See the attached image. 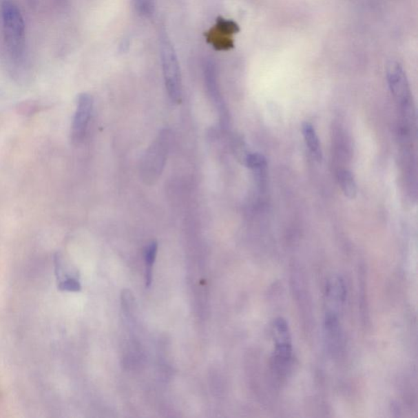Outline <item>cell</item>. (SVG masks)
<instances>
[{
    "mask_svg": "<svg viewBox=\"0 0 418 418\" xmlns=\"http://www.w3.org/2000/svg\"><path fill=\"white\" fill-rule=\"evenodd\" d=\"M160 56L167 91L171 100L178 103L182 99L181 72L174 48L164 33L160 36Z\"/></svg>",
    "mask_w": 418,
    "mask_h": 418,
    "instance_id": "1",
    "label": "cell"
},
{
    "mask_svg": "<svg viewBox=\"0 0 418 418\" xmlns=\"http://www.w3.org/2000/svg\"><path fill=\"white\" fill-rule=\"evenodd\" d=\"M2 19L4 39L11 54L19 56L25 46V23L19 7L14 3L6 1L2 4Z\"/></svg>",
    "mask_w": 418,
    "mask_h": 418,
    "instance_id": "2",
    "label": "cell"
},
{
    "mask_svg": "<svg viewBox=\"0 0 418 418\" xmlns=\"http://www.w3.org/2000/svg\"><path fill=\"white\" fill-rule=\"evenodd\" d=\"M386 74L391 94L401 107L404 116L411 120L413 116L412 94L406 72L401 65L393 61L387 67Z\"/></svg>",
    "mask_w": 418,
    "mask_h": 418,
    "instance_id": "3",
    "label": "cell"
},
{
    "mask_svg": "<svg viewBox=\"0 0 418 418\" xmlns=\"http://www.w3.org/2000/svg\"><path fill=\"white\" fill-rule=\"evenodd\" d=\"M169 134L168 132L161 133L153 146L149 148L146 158H145L144 174L147 176V180L156 179L161 174L162 169L164 168L166 156L168 155L169 144Z\"/></svg>",
    "mask_w": 418,
    "mask_h": 418,
    "instance_id": "4",
    "label": "cell"
},
{
    "mask_svg": "<svg viewBox=\"0 0 418 418\" xmlns=\"http://www.w3.org/2000/svg\"><path fill=\"white\" fill-rule=\"evenodd\" d=\"M94 100L89 94H79L77 99L76 112L74 113L72 126V135L74 142L83 140L86 133L92 111Z\"/></svg>",
    "mask_w": 418,
    "mask_h": 418,
    "instance_id": "5",
    "label": "cell"
},
{
    "mask_svg": "<svg viewBox=\"0 0 418 418\" xmlns=\"http://www.w3.org/2000/svg\"><path fill=\"white\" fill-rule=\"evenodd\" d=\"M238 32L239 28L234 21L220 17L207 34V39L216 50H228L233 47V34Z\"/></svg>",
    "mask_w": 418,
    "mask_h": 418,
    "instance_id": "6",
    "label": "cell"
},
{
    "mask_svg": "<svg viewBox=\"0 0 418 418\" xmlns=\"http://www.w3.org/2000/svg\"><path fill=\"white\" fill-rule=\"evenodd\" d=\"M291 342H276V349L273 358V367L276 373L283 374L288 370L292 360Z\"/></svg>",
    "mask_w": 418,
    "mask_h": 418,
    "instance_id": "7",
    "label": "cell"
},
{
    "mask_svg": "<svg viewBox=\"0 0 418 418\" xmlns=\"http://www.w3.org/2000/svg\"><path fill=\"white\" fill-rule=\"evenodd\" d=\"M302 130L306 147L309 149L311 155L317 161L320 162L323 158V153L315 127L309 122H304L302 124Z\"/></svg>",
    "mask_w": 418,
    "mask_h": 418,
    "instance_id": "8",
    "label": "cell"
},
{
    "mask_svg": "<svg viewBox=\"0 0 418 418\" xmlns=\"http://www.w3.org/2000/svg\"><path fill=\"white\" fill-rule=\"evenodd\" d=\"M338 182L343 194L350 200L355 199L357 196L358 189L354 175L349 170H342L338 174Z\"/></svg>",
    "mask_w": 418,
    "mask_h": 418,
    "instance_id": "9",
    "label": "cell"
},
{
    "mask_svg": "<svg viewBox=\"0 0 418 418\" xmlns=\"http://www.w3.org/2000/svg\"><path fill=\"white\" fill-rule=\"evenodd\" d=\"M327 295L337 302H343L346 297V286L340 278H334L328 281L327 285Z\"/></svg>",
    "mask_w": 418,
    "mask_h": 418,
    "instance_id": "10",
    "label": "cell"
},
{
    "mask_svg": "<svg viewBox=\"0 0 418 418\" xmlns=\"http://www.w3.org/2000/svg\"><path fill=\"white\" fill-rule=\"evenodd\" d=\"M158 250V244L156 241L149 244L145 252V261L147 264V286H149L152 281V267L155 262Z\"/></svg>",
    "mask_w": 418,
    "mask_h": 418,
    "instance_id": "11",
    "label": "cell"
},
{
    "mask_svg": "<svg viewBox=\"0 0 418 418\" xmlns=\"http://www.w3.org/2000/svg\"><path fill=\"white\" fill-rule=\"evenodd\" d=\"M244 162L248 168L256 171H262L267 165V158L259 153L247 154L244 157Z\"/></svg>",
    "mask_w": 418,
    "mask_h": 418,
    "instance_id": "12",
    "label": "cell"
},
{
    "mask_svg": "<svg viewBox=\"0 0 418 418\" xmlns=\"http://www.w3.org/2000/svg\"><path fill=\"white\" fill-rule=\"evenodd\" d=\"M136 10L140 14L151 15L153 11V0H134Z\"/></svg>",
    "mask_w": 418,
    "mask_h": 418,
    "instance_id": "13",
    "label": "cell"
},
{
    "mask_svg": "<svg viewBox=\"0 0 418 418\" xmlns=\"http://www.w3.org/2000/svg\"><path fill=\"white\" fill-rule=\"evenodd\" d=\"M59 288L63 291L78 292L81 289V285L76 279L67 278L61 281Z\"/></svg>",
    "mask_w": 418,
    "mask_h": 418,
    "instance_id": "14",
    "label": "cell"
}]
</instances>
